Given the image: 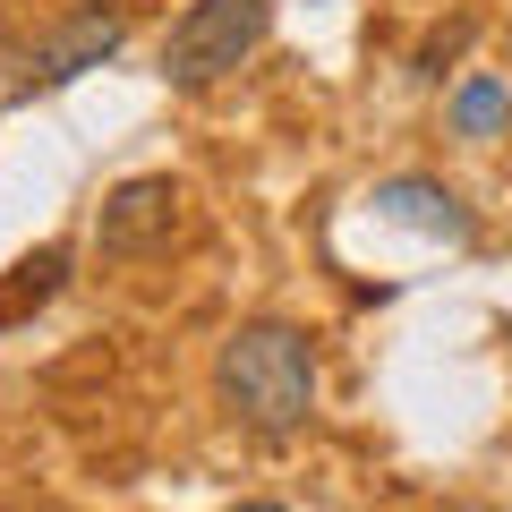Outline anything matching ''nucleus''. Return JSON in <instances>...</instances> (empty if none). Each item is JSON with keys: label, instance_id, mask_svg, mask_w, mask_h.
I'll return each mask as SVG.
<instances>
[{"label": "nucleus", "instance_id": "5", "mask_svg": "<svg viewBox=\"0 0 512 512\" xmlns=\"http://www.w3.org/2000/svg\"><path fill=\"white\" fill-rule=\"evenodd\" d=\"M376 214L384 222H410V231H427V239H453V248H470V205L453 197L444 180H427V171H402V180H384L376 188Z\"/></svg>", "mask_w": 512, "mask_h": 512}, {"label": "nucleus", "instance_id": "1", "mask_svg": "<svg viewBox=\"0 0 512 512\" xmlns=\"http://www.w3.org/2000/svg\"><path fill=\"white\" fill-rule=\"evenodd\" d=\"M316 342L299 325H282V316H256V325H231L214 350V393L222 410H231L248 436L282 444L299 436V427L316 419Z\"/></svg>", "mask_w": 512, "mask_h": 512}, {"label": "nucleus", "instance_id": "10", "mask_svg": "<svg viewBox=\"0 0 512 512\" xmlns=\"http://www.w3.org/2000/svg\"><path fill=\"white\" fill-rule=\"evenodd\" d=\"M239 512H282V504H239Z\"/></svg>", "mask_w": 512, "mask_h": 512}, {"label": "nucleus", "instance_id": "4", "mask_svg": "<svg viewBox=\"0 0 512 512\" xmlns=\"http://www.w3.org/2000/svg\"><path fill=\"white\" fill-rule=\"evenodd\" d=\"M120 35H128L120 9H77L69 26H52V35L35 43V60H26V86H69V77L103 69V60L120 52Z\"/></svg>", "mask_w": 512, "mask_h": 512}, {"label": "nucleus", "instance_id": "9", "mask_svg": "<svg viewBox=\"0 0 512 512\" xmlns=\"http://www.w3.org/2000/svg\"><path fill=\"white\" fill-rule=\"evenodd\" d=\"M436 512H495V504H470V495H461V504H436Z\"/></svg>", "mask_w": 512, "mask_h": 512}, {"label": "nucleus", "instance_id": "8", "mask_svg": "<svg viewBox=\"0 0 512 512\" xmlns=\"http://www.w3.org/2000/svg\"><path fill=\"white\" fill-rule=\"evenodd\" d=\"M470 35H478V18H453V26H436V35L419 43V69H427V77H444V60H453Z\"/></svg>", "mask_w": 512, "mask_h": 512}, {"label": "nucleus", "instance_id": "11", "mask_svg": "<svg viewBox=\"0 0 512 512\" xmlns=\"http://www.w3.org/2000/svg\"><path fill=\"white\" fill-rule=\"evenodd\" d=\"M86 9H103V0H86ZM111 9H120V0H111Z\"/></svg>", "mask_w": 512, "mask_h": 512}, {"label": "nucleus", "instance_id": "2", "mask_svg": "<svg viewBox=\"0 0 512 512\" xmlns=\"http://www.w3.org/2000/svg\"><path fill=\"white\" fill-rule=\"evenodd\" d=\"M274 35V0H188L163 35V86L171 94H205L222 77H239Z\"/></svg>", "mask_w": 512, "mask_h": 512}, {"label": "nucleus", "instance_id": "6", "mask_svg": "<svg viewBox=\"0 0 512 512\" xmlns=\"http://www.w3.org/2000/svg\"><path fill=\"white\" fill-rule=\"evenodd\" d=\"M60 282H69V248H35L26 265H9V282H0V325H18L26 308H43Z\"/></svg>", "mask_w": 512, "mask_h": 512}, {"label": "nucleus", "instance_id": "7", "mask_svg": "<svg viewBox=\"0 0 512 512\" xmlns=\"http://www.w3.org/2000/svg\"><path fill=\"white\" fill-rule=\"evenodd\" d=\"M504 120H512L504 77H461V86H453V128H461V137H504Z\"/></svg>", "mask_w": 512, "mask_h": 512}, {"label": "nucleus", "instance_id": "12", "mask_svg": "<svg viewBox=\"0 0 512 512\" xmlns=\"http://www.w3.org/2000/svg\"><path fill=\"white\" fill-rule=\"evenodd\" d=\"M504 342H512V333H504Z\"/></svg>", "mask_w": 512, "mask_h": 512}, {"label": "nucleus", "instance_id": "3", "mask_svg": "<svg viewBox=\"0 0 512 512\" xmlns=\"http://www.w3.org/2000/svg\"><path fill=\"white\" fill-rule=\"evenodd\" d=\"M94 239H103V256H163L180 239V180H163V171L120 180L94 214Z\"/></svg>", "mask_w": 512, "mask_h": 512}]
</instances>
